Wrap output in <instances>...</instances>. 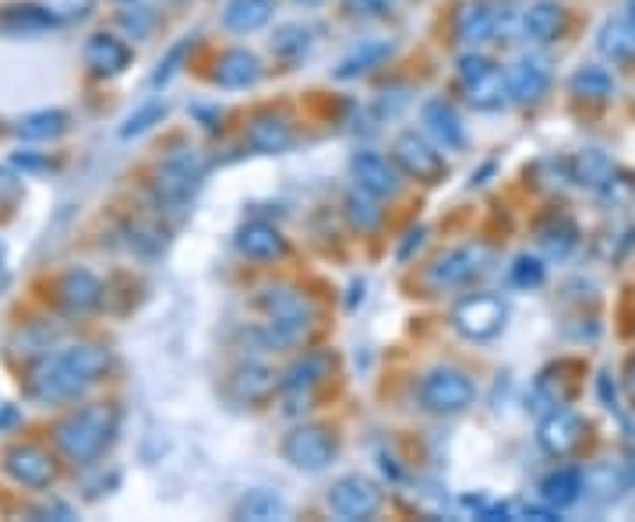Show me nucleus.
<instances>
[{"mask_svg": "<svg viewBox=\"0 0 635 522\" xmlns=\"http://www.w3.org/2000/svg\"><path fill=\"white\" fill-rule=\"evenodd\" d=\"M117 434V417L106 406H85V410L68 413L61 423L53 428V441L71 462H85L100 459L106 452V444Z\"/></svg>", "mask_w": 635, "mask_h": 522, "instance_id": "f03ea898", "label": "nucleus"}, {"mask_svg": "<svg viewBox=\"0 0 635 522\" xmlns=\"http://www.w3.org/2000/svg\"><path fill=\"white\" fill-rule=\"evenodd\" d=\"M262 74V61L252 53V50H226L219 53L216 61V71H212V79H216V85L223 89H247L255 85Z\"/></svg>", "mask_w": 635, "mask_h": 522, "instance_id": "4be33fe9", "label": "nucleus"}, {"mask_svg": "<svg viewBox=\"0 0 635 522\" xmlns=\"http://www.w3.org/2000/svg\"><path fill=\"white\" fill-rule=\"evenodd\" d=\"M628 396L635 399V360H632V367H628Z\"/></svg>", "mask_w": 635, "mask_h": 522, "instance_id": "de8ad7c7", "label": "nucleus"}, {"mask_svg": "<svg viewBox=\"0 0 635 522\" xmlns=\"http://www.w3.org/2000/svg\"><path fill=\"white\" fill-rule=\"evenodd\" d=\"M68 117L61 110H40V113H29V117L18 124V134L29 142H43V139H57L64 131Z\"/></svg>", "mask_w": 635, "mask_h": 522, "instance_id": "c9c22d12", "label": "nucleus"}, {"mask_svg": "<svg viewBox=\"0 0 635 522\" xmlns=\"http://www.w3.org/2000/svg\"><path fill=\"white\" fill-rule=\"evenodd\" d=\"M569 89L580 95V100H607V95L614 92V79H611V71L601 64H583L569 79Z\"/></svg>", "mask_w": 635, "mask_h": 522, "instance_id": "473e14b6", "label": "nucleus"}, {"mask_svg": "<svg viewBox=\"0 0 635 522\" xmlns=\"http://www.w3.org/2000/svg\"><path fill=\"white\" fill-rule=\"evenodd\" d=\"M82 57H85L89 71L103 74V79H110V74H121L131 64V50L117 40V35H106V32L89 35Z\"/></svg>", "mask_w": 635, "mask_h": 522, "instance_id": "412c9836", "label": "nucleus"}, {"mask_svg": "<svg viewBox=\"0 0 635 522\" xmlns=\"http://www.w3.org/2000/svg\"><path fill=\"white\" fill-rule=\"evenodd\" d=\"M346 8L363 18H381L389 14V0H346Z\"/></svg>", "mask_w": 635, "mask_h": 522, "instance_id": "37998d69", "label": "nucleus"}, {"mask_svg": "<svg viewBox=\"0 0 635 522\" xmlns=\"http://www.w3.org/2000/svg\"><path fill=\"white\" fill-rule=\"evenodd\" d=\"M392 160L413 181L438 184L441 177H445V160H441V152L417 131H402L399 134L396 145H392Z\"/></svg>", "mask_w": 635, "mask_h": 522, "instance_id": "9d476101", "label": "nucleus"}, {"mask_svg": "<svg viewBox=\"0 0 635 522\" xmlns=\"http://www.w3.org/2000/svg\"><path fill=\"white\" fill-rule=\"evenodd\" d=\"M184 53H187V40L173 47L166 61H160V71L152 74V85H163V82H170V79H173V71H177V64H181V57H184Z\"/></svg>", "mask_w": 635, "mask_h": 522, "instance_id": "79ce46f5", "label": "nucleus"}, {"mask_svg": "<svg viewBox=\"0 0 635 522\" xmlns=\"http://www.w3.org/2000/svg\"><path fill=\"white\" fill-rule=\"evenodd\" d=\"M258 304L265 311V339L273 346H290L304 339L315 321V307L290 286H265Z\"/></svg>", "mask_w": 635, "mask_h": 522, "instance_id": "7ed1b4c3", "label": "nucleus"}, {"mask_svg": "<svg viewBox=\"0 0 635 522\" xmlns=\"http://www.w3.org/2000/svg\"><path fill=\"white\" fill-rule=\"evenodd\" d=\"M237 250L244 258H252V262H276L286 255V240L283 234L273 226V223H244L240 226V234H237Z\"/></svg>", "mask_w": 635, "mask_h": 522, "instance_id": "aec40b11", "label": "nucleus"}, {"mask_svg": "<svg viewBox=\"0 0 635 522\" xmlns=\"http://www.w3.org/2000/svg\"><path fill=\"white\" fill-rule=\"evenodd\" d=\"M103 304V283L89 268H71L57 279V307L71 318H85Z\"/></svg>", "mask_w": 635, "mask_h": 522, "instance_id": "f8f14e48", "label": "nucleus"}, {"mask_svg": "<svg viewBox=\"0 0 635 522\" xmlns=\"http://www.w3.org/2000/svg\"><path fill=\"white\" fill-rule=\"evenodd\" d=\"M276 0H229L223 11V25L229 32H258L262 25L273 22Z\"/></svg>", "mask_w": 635, "mask_h": 522, "instance_id": "a878e982", "label": "nucleus"}, {"mask_svg": "<svg viewBox=\"0 0 635 522\" xmlns=\"http://www.w3.org/2000/svg\"><path fill=\"white\" fill-rule=\"evenodd\" d=\"M505 79H509V95L515 103H541L551 89L547 61H541V57L533 53H523L519 61H512L505 68Z\"/></svg>", "mask_w": 635, "mask_h": 522, "instance_id": "4468645a", "label": "nucleus"}, {"mask_svg": "<svg viewBox=\"0 0 635 522\" xmlns=\"http://www.w3.org/2000/svg\"><path fill=\"white\" fill-rule=\"evenodd\" d=\"M625 14H628V22L635 25V0H628V8H625Z\"/></svg>", "mask_w": 635, "mask_h": 522, "instance_id": "8fccbe9b", "label": "nucleus"}, {"mask_svg": "<svg viewBox=\"0 0 635 522\" xmlns=\"http://www.w3.org/2000/svg\"><path fill=\"white\" fill-rule=\"evenodd\" d=\"M583 431H586V423L580 413H572V410H551L544 420H541V428H536V441H541V449L554 459H562L569 456L575 444L583 441Z\"/></svg>", "mask_w": 635, "mask_h": 522, "instance_id": "dca6fc26", "label": "nucleus"}, {"mask_svg": "<svg viewBox=\"0 0 635 522\" xmlns=\"http://www.w3.org/2000/svg\"><path fill=\"white\" fill-rule=\"evenodd\" d=\"M297 4H321V0H297Z\"/></svg>", "mask_w": 635, "mask_h": 522, "instance_id": "3c124183", "label": "nucleus"}, {"mask_svg": "<svg viewBox=\"0 0 635 522\" xmlns=\"http://www.w3.org/2000/svg\"><path fill=\"white\" fill-rule=\"evenodd\" d=\"M279 378L273 367H265V364H244L234 371V378H229V396H234L237 402H247V406H255V402H268L273 399V392H279Z\"/></svg>", "mask_w": 635, "mask_h": 522, "instance_id": "6ab92c4d", "label": "nucleus"}, {"mask_svg": "<svg viewBox=\"0 0 635 522\" xmlns=\"http://www.w3.org/2000/svg\"><path fill=\"white\" fill-rule=\"evenodd\" d=\"M325 371H329V357L325 354H307L304 360H297L290 371L283 375V385H279V392L283 396H297V399H311L315 392V385L325 378Z\"/></svg>", "mask_w": 635, "mask_h": 522, "instance_id": "393cba45", "label": "nucleus"}, {"mask_svg": "<svg viewBox=\"0 0 635 522\" xmlns=\"http://www.w3.org/2000/svg\"><path fill=\"white\" fill-rule=\"evenodd\" d=\"M247 145H252L258 156H279L294 145V127L283 113H258V117L247 124Z\"/></svg>", "mask_w": 635, "mask_h": 522, "instance_id": "a211bd4d", "label": "nucleus"}, {"mask_svg": "<svg viewBox=\"0 0 635 522\" xmlns=\"http://www.w3.org/2000/svg\"><path fill=\"white\" fill-rule=\"evenodd\" d=\"M240 519H255V522H268V519H283L286 515V501L273 491H252L240 505H237Z\"/></svg>", "mask_w": 635, "mask_h": 522, "instance_id": "f704fd0d", "label": "nucleus"}, {"mask_svg": "<svg viewBox=\"0 0 635 522\" xmlns=\"http://www.w3.org/2000/svg\"><path fill=\"white\" fill-rule=\"evenodd\" d=\"M622 488H628L625 483V473H622V462L614 467V462H593V467L583 473V494L601 501V505H607V501H614L622 494Z\"/></svg>", "mask_w": 635, "mask_h": 522, "instance_id": "7c9ffc66", "label": "nucleus"}, {"mask_svg": "<svg viewBox=\"0 0 635 522\" xmlns=\"http://www.w3.org/2000/svg\"><path fill=\"white\" fill-rule=\"evenodd\" d=\"M329 512L346 519V522H357V519H371L381 509V488L375 480L350 473V477H339L332 488H329Z\"/></svg>", "mask_w": 635, "mask_h": 522, "instance_id": "1a4fd4ad", "label": "nucleus"}, {"mask_svg": "<svg viewBox=\"0 0 635 522\" xmlns=\"http://www.w3.org/2000/svg\"><path fill=\"white\" fill-rule=\"evenodd\" d=\"M205 177V156L195 145H177L156 163L152 173V191L163 205H184L198 191Z\"/></svg>", "mask_w": 635, "mask_h": 522, "instance_id": "20e7f679", "label": "nucleus"}, {"mask_svg": "<svg viewBox=\"0 0 635 522\" xmlns=\"http://www.w3.org/2000/svg\"><path fill=\"white\" fill-rule=\"evenodd\" d=\"M307 47H311V29H304V25H279L276 35H273V50L279 57H286V61H297V57H304Z\"/></svg>", "mask_w": 635, "mask_h": 522, "instance_id": "e433bc0d", "label": "nucleus"}, {"mask_svg": "<svg viewBox=\"0 0 635 522\" xmlns=\"http://www.w3.org/2000/svg\"><path fill=\"white\" fill-rule=\"evenodd\" d=\"M57 22L53 8H32V4H22V8H4V14H0V25L8 29H47Z\"/></svg>", "mask_w": 635, "mask_h": 522, "instance_id": "4c0bfd02", "label": "nucleus"}, {"mask_svg": "<svg viewBox=\"0 0 635 522\" xmlns=\"http://www.w3.org/2000/svg\"><path fill=\"white\" fill-rule=\"evenodd\" d=\"M4 279H8L4 276V247H0V289H4Z\"/></svg>", "mask_w": 635, "mask_h": 522, "instance_id": "09e8293b", "label": "nucleus"}, {"mask_svg": "<svg viewBox=\"0 0 635 522\" xmlns=\"http://www.w3.org/2000/svg\"><path fill=\"white\" fill-rule=\"evenodd\" d=\"M392 53V43L389 40H363L354 53H346L339 68H336V79L339 82H350V79H360V74L375 71L381 61H389Z\"/></svg>", "mask_w": 635, "mask_h": 522, "instance_id": "c85d7f7f", "label": "nucleus"}, {"mask_svg": "<svg viewBox=\"0 0 635 522\" xmlns=\"http://www.w3.org/2000/svg\"><path fill=\"white\" fill-rule=\"evenodd\" d=\"M350 170H354L357 187L368 191V195H375V198H392L396 191H399V166H396V160H385V156H378V152H371V149L357 152Z\"/></svg>", "mask_w": 635, "mask_h": 522, "instance_id": "2eb2a0df", "label": "nucleus"}, {"mask_svg": "<svg viewBox=\"0 0 635 522\" xmlns=\"http://www.w3.org/2000/svg\"><path fill=\"white\" fill-rule=\"evenodd\" d=\"M459 82H463L467 103L473 110H498L505 100H512L505 71L494 68L488 57H480V53L459 57Z\"/></svg>", "mask_w": 635, "mask_h": 522, "instance_id": "423d86ee", "label": "nucleus"}, {"mask_svg": "<svg viewBox=\"0 0 635 522\" xmlns=\"http://www.w3.org/2000/svg\"><path fill=\"white\" fill-rule=\"evenodd\" d=\"M283 456L294 470L321 473L336 459V438L325 428H318V423H304V428H294L290 434H286Z\"/></svg>", "mask_w": 635, "mask_h": 522, "instance_id": "6e6552de", "label": "nucleus"}, {"mask_svg": "<svg viewBox=\"0 0 635 522\" xmlns=\"http://www.w3.org/2000/svg\"><path fill=\"white\" fill-rule=\"evenodd\" d=\"M596 50H601L614 64L635 61V25L628 22V14L607 18L601 32H596Z\"/></svg>", "mask_w": 635, "mask_h": 522, "instance_id": "b1692460", "label": "nucleus"}, {"mask_svg": "<svg viewBox=\"0 0 635 522\" xmlns=\"http://www.w3.org/2000/svg\"><path fill=\"white\" fill-rule=\"evenodd\" d=\"M163 113H166V103H148V106H142L139 113H131V117H127V124H124V139H131V134H142V131H148L152 124H156V121H163Z\"/></svg>", "mask_w": 635, "mask_h": 522, "instance_id": "ea45409f", "label": "nucleus"}, {"mask_svg": "<svg viewBox=\"0 0 635 522\" xmlns=\"http://www.w3.org/2000/svg\"><path fill=\"white\" fill-rule=\"evenodd\" d=\"M505 318H509V311H505L502 300L491 297V294H477V297H467V300L455 304L452 328L470 342H484V339H494L498 332H502Z\"/></svg>", "mask_w": 635, "mask_h": 522, "instance_id": "0eeeda50", "label": "nucleus"}, {"mask_svg": "<svg viewBox=\"0 0 635 522\" xmlns=\"http://www.w3.org/2000/svg\"><path fill=\"white\" fill-rule=\"evenodd\" d=\"M622 473H625V483H628V488H635V449H632L628 459L622 462Z\"/></svg>", "mask_w": 635, "mask_h": 522, "instance_id": "49530a36", "label": "nucleus"}, {"mask_svg": "<svg viewBox=\"0 0 635 522\" xmlns=\"http://www.w3.org/2000/svg\"><path fill=\"white\" fill-rule=\"evenodd\" d=\"M575 240H580V234H575V226H572L569 216H551L541 226V244L547 247L551 258H565L569 250L575 247Z\"/></svg>", "mask_w": 635, "mask_h": 522, "instance_id": "72a5a7b5", "label": "nucleus"}, {"mask_svg": "<svg viewBox=\"0 0 635 522\" xmlns=\"http://www.w3.org/2000/svg\"><path fill=\"white\" fill-rule=\"evenodd\" d=\"M417 396H420V406L428 413L455 417V413H463L473 406L477 385L467 371H459V367H434V371L420 378Z\"/></svg>", "mask_w": 635, "mask_h": 522, "instance_id": "39448f33", "label": "nucleus"}, {"mask_svg": "<svg viewBox=\"0 0 635 522\" xmlns=\"http://www.w3.org/2000/svg\"><path fill=\"white\" fill-rule=\"evenodd\" d=\"M494 25H498L494 11L488 4H480V0H467V4L455 11V40L470 50L488 43L494 35Z\"/></svg>", "mask_w": 635, "mask_h": 522, "instance_id": "5701e85b", "label": "nucleus"}, {"mask_svg": "<svg viewBox=\"0 0 635 522\" xmlns=\"http://www.w3.org/2000/svg\"><path fill=\"white\" fill-rule=\"evenodd\" d=\"M110 350L100 342H74L68 350L43 354L29 375V392L40 402H71L106 375Z\"/></svg>", "mask_w": 635, "mask_h": 522, "instance_id": "f257e3e1", "label": "nucleus"}, {"mask_svg": "<svg viewBox=\"0 0 635 522\" xmlns=\"http://www.w3.org/2000/svg\"><path fill=\"white\" fill-rule=\"evenodd\" d=\"M152 22H156V14H152V8H127L121 14V25L134 35H145L152 29Z\"/></svg>", "mask_w": 635, "mask_h": 522, "instance_id": "a19ab883", "label": "nucleus"}, {"mask_svg": "<svg viewBox=\"0 0 635 522\" xmlns=\"http://www.w3.org/2000/svg\"><path fill=\"white\" fill-rule=\"evenodd\" d=\"M407 237H410V240H407V247H399V262H407V258H410V250L423 244V226L410 229V234H407Z\"/></svg>", "mask_w": 635, "mask_h": 522, "instance_id": "a18cd8bd", "label": "nucleus"}, {"mask_svg": "<svg viewBox=\"0 0 635 522\" xmlns=\"http://www.w3.org/2000/svg\"><path fill=\"white\" fill-rule=\"evenodd\" d=\"M484 262L488 255L480 247H455L445 250L431 268H428V286L431 289H455V286H467L473 276L484 273Z\"/></svg>", "mask_w": 635, "mask_h": 522, "instance_id": "9b49d317", "label": "nucleus"}, {"mask_svg": "<svg viewBox=\"0 0 635 522\" xmlns=\"http://www.w3.org/2000/svg\"><path fill=\"white\" fill-rule=\"evenodd\" d=\"M342 212H346V223H350L354 229H360V234H375V229L381 226V208H378V198L368 195V191H350L342 202Z\"/></svg>", "mask_w": 635, "mask_h": 522, "instance_id": "2f4dec72", "label": "nucleus"}, {"mask_svg": "<svg viewBox=\"0 0 635 522\" xmlns=\"http://www.w3.org/2000/svg\"><path fill=\"white\" fill-rule=\"evenodd\" d=\"M509 279H512L515 286H523V289L541 286V283H544V265H541V258H530V255L515 258V265L509 268Z\"/></svg>", "mask_w": 635, "mask_h": 522, "instance_id": "58836bf2", "label": "nucleus"}, {"mask_svg": "<svg viewBox=\"0 0 635 522\" xmlns=\"http://www.w3.org/2000/svg\"><path fill=\"white\" fill-rule=\"evenodd\" d=\"M420 121L423 131L431 134L438 149H463L467 145V127L459 110L449 100H428L420 106Z\"/></svg>", "mask_w": 635, "mask_h": 522, "instance_id": "f3484780", "label": "nucleus"}, {"mask_svg": "<svg viewBox=\"0 0 635 522\" xmlns=\"http://www.w3.org/2000/svg\"><path fill=\"white\" fill-rule=\"evenodd\" d=\"M572 181L583 184L586 191H596V195H604V191L614 187V166L604 152L596 149H586L580 156L572 160Z\"/></svg>", "mask_w": 635, "mask_h": 522, "instance_id": "bb28decb", "label": "nucleus"}, {"mask_svg": "<svg viewBox=\"0 0 635 522\" xmlns=\"http://www.w3.org/2000/svg\"><path fill=\"white\" fill-rule=\"evenodd\" d=\"M562 25H565V11L562 4H554V0H536L523 14V32L533 43H554Z\"/></svg>", "mask_w": 635, "mask_h": 522, "instance_id": "cd10ccee", "label": "nucleus"}, {"mask_svg": "<svg viewBox=\"0 0 635 522\" xmlns=\"http://www.w3.org/2000/svg\"><path fill=\"white\" fill-rule=\"evenodd\" d=\"M18 191H22V181L11 170H0V208H8L18 198Z\"/></svg>", "mask_w": 635, "mask_h": 522, "instance_id": "c03bdc74", "label": "nucleus"}, {"mask_svg": "<svg viewBox=\"0 0 635 522\" xmlns=\"http://www.w3.org/2000/svg\"><path fill=\"white\" fill-rule=\"evenodd\" d=\"M4 470L11 480H18L22 488H32V491H43L57 480L53 459L43 449H35V444H14V449H8Z\"/></svg>", "mask_w": 635, "mask_h": 522, "instance_id": "ddd939ff", "label": "nucleus"}, {"mask_svg": "<svg viewBox=\"0 0 635 522\" xmlns=\"http://www.w3.org/2000/svg\"><path fill=\"white\" fill-rule=\"evenodd\" d=\"M541 498L547 501L551 509H557V512L572 509L575 501L583 498V473H580V470H569V467L547 473V477L541 480Z\"/></svg>", "mask_w": 635, "mask_h": 522, "instance_id": "c756f323", "label": "nucleus"}]
</instances>
